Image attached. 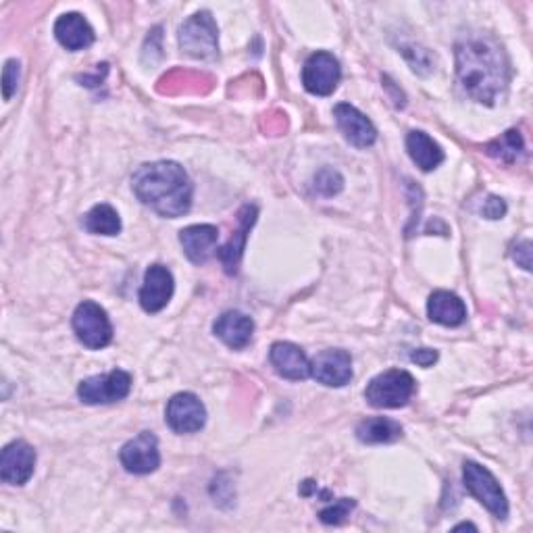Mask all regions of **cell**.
<instances>
[{"label":"cell","mask_w":533,"mask_h":533,"mask_svg":"<svg viewBox=\"0 0 533 533\" xmlns=\"http://www.w3.org/2000/svg\"><path fill=\"white\" fill-rule=\"evenodd\" d=\"M352 509H354V500H350V498H342V500L334 502L332 506H327L325 511H321V513H319V519H321L323 523H327V525H340V523L350 515Z\"/></svg>","instance_id":"obj_26"},{"label":"cell","mask_w":533,"mask_h":533,"mask_svg":"<svg viewBox=\"0 0 533 533\" xmlns=\"http://www.w3.org/2000/svg\"><path fill=\"white\" fill-rule=\"evenodd\" d=\"M173 275L163 265L148 267L140 290V304L146 313L163 311L173 296Z\"/></svg>","instance_id":"obj_13"},{"label":"cell","mask_w":533,"mask_h":533,"mask_svg":"<svg viewBox=\"0 0 533 533\" xmlns=\"http://www.w3.org/2000/svg\"><path fill=\"white\" fill-rule=\"evenodd\" d=\"M36 467V450L23 440H15L5 446L0 454V477L9 486L28 484Z\"/></svg>","instance_id":"obj_11"},{"label":"cell","mask_w":533,"mask_h":533,"mask_svg":"<svg viewBox=\"0 0 533 533\" xmlns=\"http://www.w3.org/2000/svg\"><path fill=\"white\" fill-rule=\"evenodd\" d=\"M84 230L94 236H117L121 232V217L111 205H96L84 215Z\"/></svg>","instance_id":"obj_23"},{"label":"cell","mask_w":533,"mask_h":533,"mask_svg":"<svg viewBox=\"0 0 533 533\" xmlns=\"http://www.w3.org/2000/svg\"><path fill=\"white\" fill-rule=\"evenodd\" d=\"M217 240L219 230L215 225H190L180 232V242L184 246L186 257L196 265L207 263L213 257Z\"/></svg>","instance_id":"obj_17"},{"label":"cell","mask_w":533,"mask_h":533,"mask_svg":"<svg viewBox=\"0 0 533 533\" xmlns=\"http://www.w3.org/2000/svg\"><path fill=\"white\" fill-rule=\"evenodd\" d=\"M132 190L142 205L161 217H184L192 207L194 186L186 169L175 161H157L138 167Z\"/></svg>","instance_id":"obj_2"},{"label":"cell","mask_w":533,"mask_h":533,"mask_svg":"<svg viewBox=\"0 0 533 533\" xmlns=\"http://www.w3.org/2000/svg\"><path fill=\"white\" fill-rule=\"evenodd\" d=\"M357 438L363 444H390L402 438V425L388 417L365 419L357 427Z\"/></svg>","instance_id":"obj_22"},{"label":"cell","mask_w":533,"mask_h":533,"mask_svg":"<svg viewBox=\"0 0 533 533\" xmlns=\"http://www.w3.org/2000/svg\"><path fill=\"white\" fill-rule=\"evenodd\" d=\"M334 117L338 123V130L344 138L357 148H369L377 140V130L367 115H363L357 107L342 103L334 109Z\"/></svg>","instance_id":"obj_14"},{"label":"cell","mask_w":533,"mask_h":533,"mask_svg":"<svg viewBox=\"0 0 533 533\" xmlns=\"http://www.w3.org/2000/svg\"><path fill=\"white\" fill-rule=\"evenodd\" d=\"M456 75L477 103L494 105L509 86V59L492 38H467L456 44Z\"/></svg>","instance_id":"obj_1"},{"label":"cell","mask_w":533,"mask_h":533,"mask_svg":"<svg viewBox=\"0 0 533 533\" xmlns=\"http://www.w3.org/2000/svg\"><path fill=\"white\" fill-rule=\"evenodd\" d=\"M130 392H132V375L121 369H115L105 375L88 377L78 388V396L86 404H113L128 398Z\"/></svg>","instance_id":"obj_7"},{"label":"cell","mask_w":533,"mask_h":533,"mask_svg":"<svg viewBox=\"0 0 533 533\" xmlns=\"http://www.w3.org/2000/svg\"><path fill=\"white\" fill-rule=\"evenodd\" d=\"M342 80V69L334 55L329 53H315L304 63L302 69V84L307 92L315 96H329L334 94Z\"/></svg>","instance_id":"obj_9"},{"label":"cell","mask_w":533,"mask_h":533,"mask_svg":"<svg viewBox=\"0 0 533 533\" xmlns=\"http://www.w3.org/2000/svg\"><path fill=\"white\" fill-rule=\"evenodd\" d=\"M463 479L465 488L484 504L496 519L509 517V500H506V494L500 488L498 479L486 467L467 461L463 465Z\"/></svg>","instance_id":"obj_6"},{"label":"cell","mask_w":533,"mask_h":533,"mask_svg":"<svg viewBox=\"0 0 533 533\" xmlns=\"http://www.w3.org/2000/svg\"><path fill=\"white\" fill-rule=\"evenodd\" d=\"M344 186V180H342V175L336 171V169H321L315 177V190L321 194V196H334L342 190Z\"/></svg>","instance_id":"obj_25"},{"label":"cell","mask_w":533,"mask_h":533,"mask_svg":"<svg viewBox=\"0 0 533 533\" xmlns=\"http://www.w3.org/2000/svg\"><path fill=\"white\" fill-rule=\"evenodd\" d=\"M55 36L61 46H65L71 53L84 50L94 44V30L88 19L80 13H65L55 23Z\"/></svg>","instance_id":"obj_18"},{"label":"cell","mask_w":533,"mask_h":533,"mask_svg":"<svg viewBox=\"0 0 533 533\" xmlns=\"http://www.w3.org/2000/svg\"><path fill=\"white\" fill-rule=\"evenodd\" d=\"M19 78H21L19 61L9 59V61L5 63V69H3V94H5V100H11L13 94L17 92V88H19Z\"/></svg>","instance_id":"obj_27"},{"label":"cell","mask_w":533,"mask_h":533,"mask_svg":"<svg viewBox=\"0 0 533 533\" xmlns=\"http://www.w3.org/2000/svg\"><path fill=\"white\" fill-rule=\"evenodd\" d=\"M269 361L277 375H282L290 382H302L311 377V361L304 350L292 342H275L269 352Z\"/></svg>","instance_id":"obj_15"},{"label":"cell","mask_w":533,"mask_h":533,"mask_svg":"<svg viewBox=\"0 0 533 533\" xmlns=\"http://www.w3.org/2000/svg\"><path fill=\"white\" fill-rule=\"evenodd\" d=\"M165 419L175 434H196L207 423V409L196 394L182 392L169 400Z\"/></svg>","instance_id":"obj_8"},{"label":"cell","mask_w":533,"mask_h":533,"mask_svg":"<svg viewBox=\"0 0 533 533\" xmlns=\"http://www.w3.org/2000/svg\"><path fill=\"white\" fill-rule=\"evenodd\" d=\"M180 46L188 57L213 59L219 53V30L209 11L192 15L180 28Z\"/></svg>","instance_id":"obj_4"},{"label":"cell","mask_w":533,"mask_h":533,"mask_svg":"<svg viewBox=\"0 0 533 533\" xmlns=\"http://www.w3.org/2000/svg\"><path fill=\"white\" fill-rule=\"evenodd\" d=\"M213 332L225 346L242 350L250 344L252 334H255V321L240 311H227L217 317Z\"/></svg>","instance_id":"obj_16"},{"label":"cell","mask_w":533,"mask_h":533,"mask_svg":"<svg viewBox=\"0 0 533 533\" xmlns=\"http://www.w3.org/2000/svg\"><path fill=\"white\" fill-rule=\"evenodd\" d=\"M486 150H488L490 157H496L504 163H515L519 159V155H523L525 144H523V138L517 130H509L506 134H502L498 140L490 142L486 146Z\"/></svg>","instance_id":"obj_24"},{"label":"cell","mask_w":533,"mask_h":533,"mask_svg":"<svg viewBox=\"0 0 533 533\" xmlns=\"http://www.w3.org/2000/svg\"><path fill=\"white\" fill-rule=\"evenodd\" d=\"M121 465L128 473L134 475H148L155 473L161 465V452L159 440L152 431H142L134 440H130L121 448Z\"/></svg>","instance_id":"obj_10"},{"label":"cell","mask_w":533,"mask_h":533,"mask_svg":"<svg viewBox=\"0 0 533 533\" xmlns=\"http://www.w3.org/2000/svg\"><path fill=\"white\" fill-rule=\"evenodd\" d=\"M311 377L327 388H342L352 379V359L342 348L323 350L311 361Z\"/></svg>","instance_id":"obj_12"},{"label":"cell","mask_w":533,"mask_h":533,"mask_svg":"<svg viewBox=\"0 0 533 533\" xmlns=\"http://www.w3.org/2000/svg\"><path fill=\"white\" fill-rule=\"evenodd\" d=\"M240 230L232 236V240L227 242L221 250H219V259L221 263L225 265V271L227 273H236L238 271V263L242 259V252H244V244H246V238H248V232L250 227L255 225L257 221V207H250L246 205L242 211H240Z\"/></svg>","instance_id":"obj_21"},{"label":"cell","mask_w":533,"mask_h":533,"mask_svg":"<svg viewBox=\"0 0 533 533\" xmlns=\"http://www.w3.org/2000/svg\"><path fill=\"white\" fill-rule=\"evenodd\" d=\"M427 315L434 323H440L446 327H459L467 319V307L454 292L438 290L427 300Z\"/></svg>","instance_id":"obj_19"},{"label":"cell","mask_w":533,"mask_h":533,"mask_svg":"<svg viewBox=\"0 0 533 533\" xmlns=\"http://www.w3.org/2000/svg\"><path fill=\"white\" fill-rule=\"evenodd\" d=\"M481 215H484L486 219H502L504 213H506V205L504 200L498 198V196H488L484 205H481Z\"/></svg>","instance_id":"obj_28"},{"label":"cell","mask_w":533,"mask_h":533,"mask_svg":"<svg viewBox=\"0 0 533 533\" xmlns=\"http://www.w3.org/2000/svg\"><path fill=\"white\" fill-rule=\"evenodd\" d=\"M415 388V377L409 371L390 369L371 379L365 390V400L375 409H400L409 404Z\"/></svg>","instance_id":"obj_3"},{"label":"cell","mask_w":533,"mask_h":533,"mask_svg":"<svg viewBox=\"0 0 533 533\" xmlns=\"http://www.w3.org/2000/svg\"><path fill=\"white\" fill-rule=\"evenodd\" d=\"M406 150L421 171H434L444 163V150L425 132L415 130L406 136Z\"/></svg>","instance_id":"obj_20"},{"label":"cell","mask_w":533,"mask_h":533,"mask_svg":"<svg viewBox=\"0 0 533 533\" xmlns=\"http://www.w3.org/2000/svg\"><path fill=\"white\" fill-rule=\"evenodd\" d=\"M73 332L84 346L92 350L105 348L113 340V325L107 311L92 300H84L80 307L75 309Z\"/></svg>","instance_id":"obj_5"},{"label":"cell","mask_w":533,"mask_h":533,"mask_svg":"<svg viewBox=\"0 0 533 533\" xmlns=\"http://www.w3.org/2000/svg\"><path fill=\"white\" fill-rule=\"evenodd\" d=\"M411 361L417 363L419 367H431L438 361V352L431 350V348H419L411 354Z\"/></svg>","instance_id":"obj_29"}]
</instances>
